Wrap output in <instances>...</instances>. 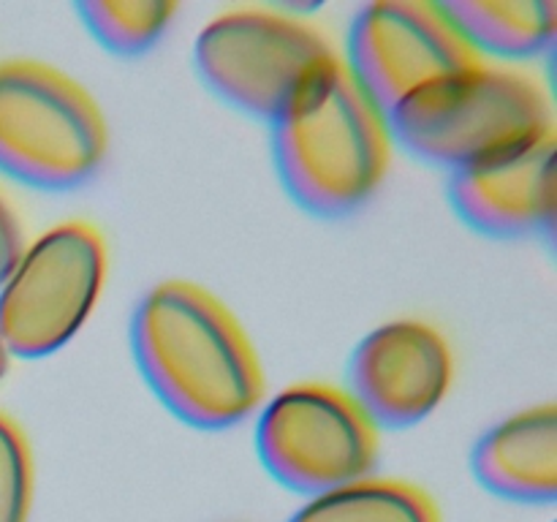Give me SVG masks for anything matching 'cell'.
Returning <instances> with one entry per match:
<instances>
[{
    "label": "cell",
    "instance_id": "6da1fadb",
    "mask_svg": "<svg viewBox=\"0 0 557 522\" xmlns=\"http://www.w3.org/2000/svg\"><path fill=\"white\" fill-rule=\"evenodd\" d=\"M131 353L163 408L196 430H228L259 411L264 373L226 304L190 281H166L139 299Z\"/></svg>",
    "mask_w": 557,
    "mask_h": 522
},
{
    "label": "cell",
    "instance_id": "7a4b0ae2",
    "mask_svg": "<svg viewBox=\"0 0 557 522\" xmlns=\"http://www.w3.org/2000/svg\"><path fill=\"white\" fill-rule=\"evenodd\" d=\"M272 161L294 204L324 221L368 204L392 161L386 114L343 58L315 74L270 123Z\"/></svg>",
    "mask_w": 557,
    "mask_h": 522
},
{
    "label": "cell",
    "instance_id": "3957f363",
    "mask_svg": "<svg viewBox=\"0 0 557 522\" xmlns=\"http://www.w3.org/2000/svg\"><path fill=\"white\" fill-rule=\"evenodd\" d=\"M386 123L392 141L449 174L555 134L547 87L528 71L487 63L424 87Z\"/></svg>",
    "mask_w": 557,
    "mask_h": 522
},
{
    "label": "cell",
    "instance_id": "277c9868",
    "mask_svg": "<svg viewBox=\"0 0 557 522\" xmlns=\"http://www.w3.org/2000/svg\"><path fill=\"white\" fill-rule=\"evenodd\" d=\"M109 130L90 92L36 60L0 63V174L63 194L103 166Z\"/></svg>",
    "mask_w": 557,
    "mask_h": 522
},
{
    "label": "cell",
    "instance_id": "5b68a950",
    "mask_svg": "<svg viewBox=\"0 0 557 522\" xmlns=\"http://www.w3.org/2000/svg\"><path fill=\"white\" fill-rule=\"evenodd\" d=\"M337 60L330 38L299 16L272 9H228L194 44L196 74L223 103L272 123L315 74Z\"/></svg>",
    "mask_w": 557,
    "mask_h": 522
},
{
    "label": "cell",
    "instance_id": "8992f818",
    "mask_svg": "<svg viewBox=\"0 0 557 522\" xmlns=\"http://www.w3.org/2000/svg\"><path fill=\"white\" fill-rule=\"evenodd\" d=\"M107 243L87 221H65L25 245L0 286V346L44 359L69 346L101 299Z\"/></svg>",
    "mask_w": 557,
    "mask_h": 522
},
{
    "label": "cell",
    "instance_id": "52a82bcc",
    "mask_svg": "<svg viewBox=\"0 0 557 522\" xmlns=\"http://www.w3.org/2000/svg\"><path fill=\"white\" fill-rule=\"evenodd\" d=\"M256 451L277 484L313 498L373 476L381 433L346 389L294 384L259 411Z\"/></svg>",
    "mask_w": 557,
    "mask_h": 522
},
{
    "label": "cell",
    "instance_id": "ba28073f",
    "mask_svg": "<svg viewBox=\"0 0 557 522\" xmlns=\"http://www.w3.org/2000/svg\"><path fill=\"white\" fill-rule=\"evenodd\" d=\"M346 69L384 114L441 79L484 63L441 3L379 0L357 11Z\"/></svg>",
    "mask_w": 557,
    "mask_h": 522
},
{
    "label": "cell",
    "instance_id": "9c48e42d",
    "mask_svg": "<svg viewBox=\"0 0 557 522\" xmlns=\"http://www.w3.org/2000/svg\"><path fill=\"white\" fill-rule=\"evenodd\" d=\"M455 381L446 337L419 319L375 326L348 359V395L381 430H408L435 413Z\"/></svg>",
    "mask_w": 557,
    "mask_h": 522
},
{
    "label": "cell",
    "instance_id": "30bf717a",
    "mask_svg": "<svg viewBox=\"0 0 557 522\" xmlns=\"http://www.w3.org/2000/svg\"><path fill=\"white\" fill-rule=\"evenodd\" d=\"M555 134L449 174L451 210L490 239H528L555 226Z\"/></svg>",
    "mask_w": 557,
    "mask_h": 522
},
{
    "label": "cell",
    "instance_id": "8fae6325",
    "mask_svg": "<svg viewBox=\"0 0 557 522\" xmlns=\"http://www.w3.org/2000/svg\"><path fill=\"white\" fill-rule=\"evenodd\" d=\"M471 471L495 498L549 506L557 498V408H525L484 430L471 449Z\"/></svg>",
    "mask_w": 557,
    "mask_h": 522
},
{
    "label": "cell",
    "instance_id": "7c38bea8",
    "mask_svg": "<svg viewBox=\"0 0 557 522\" xmlns=\"http://www.w3.org/2000/svg\"><path fill=\"white\" fill-rule=\"evenodd\" d=\"M441 9L479 58L536 60L557 38L555 0H449Z\"/></svg>",
    "mask_w": 557,
    "mask_h": 522
},
{
    "label": "cell",
    "instance_id": "4fadbf2b",
    "mask_svg": "<svg viewBox=\"0 0 557 522\" xmlns=\"http://www.w3.org/2000/svg\"><path fill=\"white\" fill-rule=\"evenodd\" d=\"M288 522H441L435 500L400 478L368 476L313 495Z\"/></svg>",
    "mask_w": 557,
    "mask_h": 522
},
{
    "label": "cell",
    "instance_id": "5bb4252c",
    "mask_svg": "<svg viewBox=\"0 0 557 522\" xmlns=\"http://www.w3.org/2000/svg\"><path fill=\"white\" fill-rule=\"evenodd\" d=\"M177 9L172 0H82L74 5L82 27L117 58L150 52L166 36Z\"/></svg>",
    "mask_w": 557,
    "mask_h": 522
},
{
    "label": "cell",
    "instance_id": "9a60e30c",
    "mask_svg": "<svg viewBox=\"0 0 557 522\" xmlns=\"http://www.w3.org/2000/svg\"><path fill=\"white\" fill-rule=\"evenodd\" d=\"M33 504V460L22 430L0 413V522H27Z\"/></svg>",
    "mask_w": 557,
    "mask_h": 522
},
{
    "label": "cell",
    "instance_id": "2e32d148",
    "mask_svg": "<svg viewBox=\"0 0 557 522\" xmlns=\"http://www.w3.org/2000/svg\"><path fill=\"white\" fill-rule=\"evenodd\" d=\"M22 250H25V237H22L20 221H16L14 210L0 196V286H3V281L16 266Z\"/></svg>",
    "mask_w": 557,
    "mask_h": 522
},
{
    "label": "cell",
    "instance_id": "e0dca14e",
    "mask_svg": "<svg viewBox=\"0 0 557 522\" xmlns=\"http://www.w3.org/2000/svg\"><path fill=\"white\" fill-rule=\"evenodd\" d=\"M5 370H9V353H5L3 346H0V378L5 375Z\"/></svg>",
    "mask_w": 557,
    "mask_h": 522
}]
</instances>
